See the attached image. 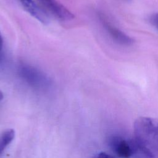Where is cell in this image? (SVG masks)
Wrapping results in <instances>:
<instances>
[{
  "label": "cell",
  "mask_w": 158,
  "mask_h": 158,
  "mask_svg": "<svg viewBox=\"0 0 158 158\" xmlns=\"http://www.w3.org/2000/svg\"><path fill=\"white\" fill-rule=\"evenodd\" d=\"M14 137L15 131L13 129L6 130L0 134V155L12 141Z\"/></svg>",
  "instance_id": "obj_7"
},
{
  "label": "cell",
  "mask_w": 158,
  "mask_h": 158,
  "mask_svg": "<svg viewBox=\"0 0 158 158\" xmlns=\"http://www.w3.org/2000/svg\"><path fill=\"white\" fill-rule=\"evenodd\" d=\"M93 158H116L114 156L104 152H101L95 155Z\"/></svg>",
  "instance_id": "obj_10"
},
{
  "label": "cell",
  "mask_w": 158,
  "mask_h": 158,
  "mask_svg": "<svg viewBox=\"0 0 158 158\" xmlns=\"http://www.w3.org/2000/svg\"><path fill=\"white\" fill-rule=\"evenodd\" d=\"M108 144L112 151L120 158H129L134 155L135 140L128 141L119 136H112Z\"/></svg>",
  "instance_id": "obj_3"
},
{
  "label": "cell",
  "mask_w": 158,
  "mask_h": 158,
  "mask_svg": "<svg viewBox=\"0 0 158 158\" xmlns=\"http://www.w3.org/2000/svg\"><path fill=\"white\" fill-rule=\"evenodd\" d=\"M135 143V151L133 155L135 156V158H155L148 150L139 144L136 140Z\"/></svg>",
  "instance_id": "obj_8"
},
{
  "label": "cell",
  "mask_w": 158,
  "mask_h": 158,
  "mask_svg": "<svg viewBox=\"0 0 158 158\" xmlns=\"http://www.w3.org/2000/svg\"><path fill=\"white\" fill-rule=\"evenodd\" d=\"M49 12L62 21H69L74 19V15L64 5L56 0H38Z\"/></svg>",
  "instance_id": "obj_4"
},
{
  "label": "cell",
  "mask_w": 158,
  "mask_h": 158,
  "mask_svg": "<svg viewBox=\"0 0 158 158\" xmlns=\"http://www.w3.org/2000/svg\"><path fill=\"white\" fill-rule=\"evenodd\" d=\"M3 99V93L0 91V102Z\"/></svg>",
  "instance_id": "obj_12"
},
{
  "label": "cell",
  "mask_w": 158,
  "mask_h": 158,
  "mask_svg": "<svg viewBox=\"0 0 158 158\" xmlns=\"http://www.w3.org/2000/svg\"><path fill=\"white\" fill-rule=\"evenodd\" d=\"M2 45H3V40H2L1 33L0 32V58H1V55L2 52Z\"/></svg>",
  "instance_id": "obj_11"
},
{
  "label": "cell",
  "mask_w": 158,
  "mask_h": 158,
  "mask_svg": "<svg viewBox=\"0 0 158 158\" xmlns=\"http://www.w3.org/2000/svg\"><path fill=\"white\" fill-rule=\"evenodd\" d=\"M27 12L40 21L41 23L48 24L49 19L45 12L42 10L33 0H18Z\"/></svg>",
  "instance_id": "obj_6"
},
{
  "label": "cell",
  "mask_w": 158,
  "mask_h": 158,
  "mask_svg": "<svg viewBox=\"0 0 158 158\" xmlns=\"http://www.w3.org/2000/svg\"><path fill=\"white\" fill-rule=\"evenodd\" d=\"M19 77L30 86L41 89L48 87L50 78L38 68L28 64H21L18 68Z\"/></svg>",
  "instance_id": "obj_2"
},
{
  "label": "cell",
  "mask_w": 158,
  "mask_h": 158,
  "mask_svg": "<svg viewBox=\"0 0 158 158\" xmlns=\"http://www.w3.org/2000/svg\"><path fill=\"white\" fill-rule=\"evenodd\" d=\"M99 19L104 28L116 43L126 46H129L133 43L134 40L133 38L110 23V22L108 21L103 15L100 14Z\"/></svg>",
  "instance_id": "obj_5"
},
{
  "label": "cell",
  "mask_w": 158,
  "mask_h": 158,
  "mask_svg": "<svg viewBox=\"0 0 158 158\" xmlns=\"http://www.w3.org/2000/svg\"><path fill=\"white\" fill-rule=\"evenodd\" d=\"M151 23L158 30V13L152 14L150 17Z\"/></svg>",
  "instance_id": "obj_9"
},
{
  "label": "cell",
  "mask_w": 158,
  "mask_h": 158,
  "mask_svg": "<svg viewBox=\"0 0 158 158\" xmlns=\"http://www.w3.org/2000/svg\"><path fill=\"white\" fill-rule=\"evenodd\" d=\"M135 140L158 158V118L140 117L134 123Z\"/></svg>",
  "instance_id": "obj_1"
}]
</instances>
